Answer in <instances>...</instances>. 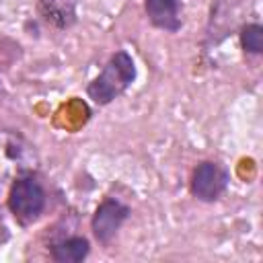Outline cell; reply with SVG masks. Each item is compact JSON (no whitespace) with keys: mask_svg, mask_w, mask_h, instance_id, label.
<instances>
[{"mask_svg":"<svg viewBox=\"0 0 263 263\" xmlns=\"http://www.w3.org/2000/svg\"><path fill=\"white\" fill-rule=\"evenodd\" d=\"M136 78V66L127 51H115L105 64L103 72L88 84L86 92L97 105H109L119 95L127 90V86Z\"/></svg>","mask_w":263,"mask_h":263,"instance_id":"6da1fadb","label":"cell"},{"mask_svg":"<svg viewBox=\"0 0 263 263\" xmlns=\"http://www.w3.org/2000/svg\"><path fill=\"white\" fill-rule=\"evenodd\" d=\"M37 164V150L23 134L0 129V185L21 175L33 173Z\"/></svg>","mask_w":263,"mask_h":263,"instance_id":"7a4b0ae2","label":"cell"},{"mask_svg":"<svg viewBox=\"0 0 263 263\" xmlns=\"http://www.w3.org/2000/svg\"><path fill=\"white\" fill-rule=\"evenodd\" d=\"M45 189L37 177L29 173L14 179L8 193V210L21 226H29L35 220H39V216L45 210Z\"/></svg>","mask_w":263,"mask_h":263,"instance_id":"3957f363","label":"cell"},{"mask_svg":"<svg viewBox=\"0 0 263 263\" xmlns=\"http://www.w3.org/2000/svg\"><path fill=\"white\" fill-rule=\"evenodd\" d=\"M228 171L212 160L197 164L191 177V193L199 201H216L228 187Z\"/></svg>","mask_w":263,"mask_h":263,"instance_id":"277c9868","label":"cell"},{"mask_svg":"<svg viewBox=\"0 0 263 263\" xmlns=\"http://www.w3.org/2000/svg\"><path fill=\"white\" fill-rule=\"evenodd\" d=\"M127 216H129V208L125 203H121L119 199H113V197L105 199L97 208V212L92 216V222H90V228H92L95 238L99 242L107 245L117 234V230L127 220Z\"/></svg>","mask_w":263,"mask_h":263,"instance_id":"5b68a950","label":"cell"},{"mask_svg":"<svg viewBox=\"0 0 263 263\" xmlns=\"http://www.w3.org/2000/svg\"><path fill=\"white\" fill-rule=\"evenodd\" d=\"M144 8L154 27L168 31V33H175L181 29L177 0H144Z\"/></svg>","mask_w":263,"mask_h":263,"instance_id":"8992f818","label":"cell"},{"mask_svg":"<svg viewBox=\"0 0 263 263\" xmlns=\"http://www.w3.org/2000/svg\"><path fill=\"white\" fill-rule=\"evenodd\" d=\"M88 251H90V245L84 236H70L51 245L49 255L58 263H80L82 259H86Z\"/></svg>","mask_w":263,"mask_h":263,"instance_id":"52a82bcc","label":"cell"},{"mask_svg":"<svg viewBox=\"0 0 263 263\" xmlns=\"http://www.w3.org/2000/svg\"><path fill=\"white\" fill-rule=\"evenodd\" d=\"M39 10L51 25L66 29L76 21V0H39Z\"/></svg>","mask_w":263,"mask_h":263,"instance_id":"ba28073f","label":"cell"},{"mask_svg":"<svg viewBox=\"0 0 263 263\" xmlns=\"http://www.w3.org/2000/svg\"><path fill=\"white\" fill-rule=\"evenodd\" d=\"M240 43L242 49L249 53H261L263 51V27L257 23H249L240 31Z\"/></svg>","mask_w":263,"mask_h":263,"instance_id":"9c48e42d","label":"cell"}]
</instances>
